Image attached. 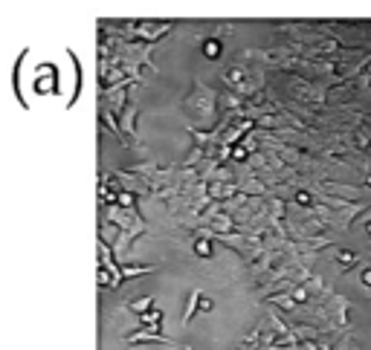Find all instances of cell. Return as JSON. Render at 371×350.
<instances>
[{"instance_id":"6da1fadb","label":"cell","mask_w":371,"mask_h":350,"mask_svg":"<svg viewBox=\"0 0 371 350\" xmlns=\"http://www.w3.org/2000/svg\"><path fill=\"white\" fill-rule=\"evenodd\" d=\"M203 55L206 58H218L220 55V44L218 41H206V44H203Z\"/></svg>"},{"instance_id":"7a4b0ae2","label":"cell","mask_w":371,"mask_h":350,"mask_svg":"<svg viewBox=\"0 0 371 350\" xmlns=\"http://www.w3.org/2000/svg\"><path fill=\"white\" fill-rule=\"evenodd\" d=\"M339 263H342V266H354V263H357V255H354V252H339Z\"/></svg>"},{"instance_id":"3957f363","label":"cell","mask_w":371,"mask_h":350,"mask_svg":"<svg viewBox=\"0 0 371 350\" xmlns=\"http://www.w3.org/2000/svg\"><path fill=\"white\" fill-rule=\"evenodd\" d=\"M296 203H299V206H307V203H310V194H307V191H299V194H296Z\"/></svg>"},{"instance_id":"277c9868","label":"cell","mask_w":371,"mask_h":350,"mask_svg":"<svg viewBox=\"0 0 371 350\" xmlns=\"http://www.w3.org/2000/svg\"><path fill=\"white\" fill-rule=\"evenodd\" d=\"M215 304H212V298H200V304H197V310H203V313H209Z\"/></svg>"},{"instance_id":"5b68a950","label":"cell","mask_w":371,"mask_h":350,"mask_svg":"<svg viewBox=\"0 0 371 350\" xmlns=\"http://www.w3.org/2000/svg\"><path fill=\"white\" fill-rule=\"evenodd\" d=\"M148 304H151V298H142V301H134V310H137V313H142V310H148Z\"/></svg>"},{"instance_id":"8992f818","label":"cell","mask_w":371,"mask_h":350,"mask_svg":"<svg viewBox=\"0 0 371 350\" xmlns=\"http://www.w3.org/2000/svg\"><path fill=\"white\" fill-rule=\"evenodd\" d=\"M197 252H200V255H209V243H206V240H197Z\"/></svg>"},{"instance_id":"52a82bcc","label":"cell","mask_w":371,"mask_h":350,"mask_svg":"<svg viewBox=\"0 0 371 350\" xmlns=\"http://www.w3.org/2000/svg\"><path fill=\"white\" fill-rule=\"evenodd\" d=\"M232 157H235V159H244V157H247V151H244V148H235Z\"/></svg>"},{"instance_id":"ba28073f","label":"cell","mask_w":371,"mask_h":350,"mask_svg":"<svg viewBox=\"0 0 371 350\" xmlns=\"http://www.w3.org/2000/svg\"><path fill=\"white\" fill-rule=\"evenodd\" d=\"M363 281H365V284L371 286V269H368V272H363Z\"/></svg>"},{"instance_id":"9c48e42d","label":"cell","mask_w":371,"mask_h":350,"mask_svg":"<svg viewBox=\"0 0 371 350\" xmlns=\"http://www.w3.org/2000/svg\"><path fill=\"white\" fill-rule=\"evenodd\" d=\"M365 231H368V235H371V223H368V226H365Z\"/></svg>"}]
</instances>
